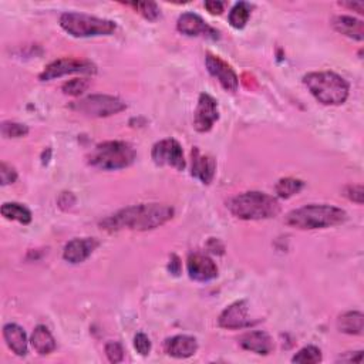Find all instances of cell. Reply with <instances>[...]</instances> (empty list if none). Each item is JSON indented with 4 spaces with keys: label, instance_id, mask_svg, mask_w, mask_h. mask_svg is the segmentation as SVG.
<instances>
[{
    "label": "cell",
    "instance_id": "6da1fadb",
    "mask_svg": "<svg viewBox=\"0 0 364 364\" xmlns=\"http://www.w3.org/2000/svg\"><path fill=\"white\" fill-rule=\"evenodd\" d=\"M174 216V208L165 204L131 205L100 221V228L107 232L123 229L151 230L165 225Z\"/></svg>",
    "mask_w": 364,
    "mask_h": 364
},
{
    "label": "cell",
    "instance_id": "7a4b0ae2",
    "mask_svg": "<svg viewBox=\"0 0 364 364\" xmlns=\"http://www.w3.org/2000/svg\"><path fill=\"white\" fill-rule=\"evenodd\" d=\"M229 212L242 221H262L276 218L281 213L279 201L265 192H242L226 202Z\"/></svg>",
    "mask_w": 364,
    "mask_h": 364
},
{
    "label": "cell",
    "instance_id": "3957f363",
    "mask_svg": "<svg viewBox=\"0 0 364 364\" xmlns=\"http://www.w3.org/2000/svg\"><path fill=\"white\" fill-rule=\"evenodd\" d=\"M346 221L347 212L344 209L327 204L305 205L302 208L290 211L285 218L286 225L300 230L324 229L341 225Z\"/></svg>",
    "mask_w": 364,
    "mask_h": 364
},
{
    "label": "cell",
    "instance_id": "277c9868",
    "mask_svg": "<svg viewBox=\"0 0 364 364\" xmlns=\"http://www.w3.org/2000/svg\"><path fill=\"white\" fill-rule=\"evenodd\" d=\"M303 84L323 105H341L348 98V83L334 71H313L303 76Z\"/></svg>",
    "mask_w": 364,
    "mask_h": 364
},
{
    "label": "cell",
    "instance_id": "5b68a950",
    "mask_svg": "<svg viewBox=\"0 0 364 364\" xmlns=\"http://www.w3.org/2000/svg\"><path fill=\"white\" fill-rule=\"evenodd\" d=\"M137 151L126 141H105L97 144L87 155V163L91 167L104 171L124 170L134 164Z\"/></svg>",
    "mask_w": 364,
    "mask_h": 364
},
{
    "label": "cell",
    "instance_id": "8992f818",
    "mask_svg": "<svg viewBox=\"0 0 364 364\" xmlns=\"http://www.w3.org/2000/svg\"><path fill=\"white\" fill-rule=\"evenodd\" d=\"M60 28L71 37H97L111 36L117 30V23L108 19H101L77 12H66L60 16Z\"/></svg>",
    "mask_w": 364,
    "mask_h": 364
},
{
    "label": "cell",
    "instance_id": "52a82bcc",
    "mask_svg": "<svg viewBox=\"0 0 364 364\" xmlns=\"http://www.w3.org/2000/svg\"><path fill=\"white\" fill-rule=\"evenodd\" d=\"M70 108L87 117L104 118V117H111L121 111H124L127 108V104L121 98L114 95L91 94L71 102Z\"/></svg>",
    "mask_w": 364,
    "mask_h": 364
},
{
    "label": "cell",
    "instance_id": "ba28073f",
    "mask_svg": "<svg viewBox=\"0 0 364 364\" xmlns=\"http://www.w3.org/2000/svg\"><path fill=\"white\" fill-rule=\"evenodd\" d=\"M97 66L86 59H74V57H63L52 61L46 66V69L40 73L39 78L42 81H50L54 78H60L67 74H95Z\"/></svg>",
    "mask_w": 364,
    "mask_h": 364
},
{
    "label": "cell",
    "instance_id": "9c48e42d",
    "mask_svg": "<svg viewBox=\"0 0 364 364\" xmlns=\"http://www.w3.org/2000/svg\"><path fill=\"white\" fill-rule=\"evenodd\" d=\"M151 158L157 165L172 167L177 171L185 170V158L181 144L174 139H165L154 144Z\"/></svg>",
    "mask_w": 364,
    "mask_h": 364
},
{
    "label": "cell",
    "instance_id": "30bf717a",
    "mask_svg": "<svg viewBox=\"0 0 364 364\" xmlns=\"http://www.w3.org/2000/svg\"><path fill=\"white\" fill-rule=\"evenodd\" d=\"M218 119H219L218 101L212 95L202 93L198 98V105L194 114V129L198 133H208L212 130Z\"/></svg>",
    "mask_w": 364,
    "mask_h": 364
},
{
    "label": "cell",
    "instance_id": "8fae6325",
    "mask_svg": "<svg viewBox=\"0 0 364 364\" xmlns=\"http://www.w3.org/2000/svg\"><path fill=\"white\" fill-rule=\"evenodd\" d=\"M205 64H206L209 74L219 81V84L223 87V90H226L229 93H235L237 90L239 78L230 64H228L219 56H213L211 53L206 54Z\"/></svg>",
    "mask_w": 364,
    "mask_h": 364
},
{
    "label": "cell",
    "instance_id": "7c38bea8",
    "mask_svg": "<svg viewBox=\"0 0 364 364\" xmlns=\"http://www.w3.org/2000/svg\"><path fill=\"white\" fill-rule=\"evenodd\" d=\"M177 30L188 37H208L212 40L219 39V32L209 26L201 16L192 12L182 13L177 22Z\"/></svg>",
    "mask_w": 364,
    "mask_h": 364
},
{
    "label": "cell",
    "instance_id": "4fadbf2b",
    "mask_svg": "<svg viewBox=\"0 0 364 364\" xmlns=\"http://www.w3.org/2000/svg\"><path fill=\"white\" fill-rule=\"evenodd\" d=\"M218 324L228 330L245 329L252 324L247 300H237L229 305L218 317Z\"/></svg>",
    "mask_w": 364,
    "mask_h": 364
},
{
    "label": "cell",
    "instance_id": "5bb4252c",
    "mask_svg": "<svg viewBox=\"0 0 364 364\" xmlns=\"http://www.w3.org/2000/svg\"><path fill=\"white\" fill-rule=\"evenodd\" d=\"M187 271L192 281L201 283H206L218 278V266L215 262L209 257L199 252L189 254L187 259Z\"/></svg>",
    "mask_w": 364,
    "mask_h": 364
},
{
    "label": "cell",
    "instance_id": "9a60e30c",
    "mask_svg": "<svg viewBox=\"0 0 364 364\" xmlns=\"http://www.w3.org/2000/svg\"><path fill=\"white\" fill-rule=\"evenodd\" d=\"M98 240L95 237H76L67 242L64 251H63V258L66 262L71 265H78L86 262L93 252L98 248Z\"/></svg>",
    "mask_w": 364,
    "mask_h": 364
},
{
    "label": "cell",
    "instance_id": "2e32d148",
    "mask_svg": "<svg viewBox=\"0 0 364 364\" xmlns=\"http://www.w3.org/2000/svg\"><path fill=\"white\" fill-rule=\"evenodd\" d=\"M192 171L191 175L196 180H199L204 185H209L215 177L216 171V161L213 157L208 154H202L199 148L194 147L192 153Z\"/></svg>",
    "mask_w": 364,
    "mask_h": 364
},
{
    "label": "cell",
    "instance_id": "e0dca14e",
    "mask_svg": "<svg viewBox=\"0 0 364 364\" xmlns=\"http://www.w3.org/2000/svg\"><path fill=\"white\" fill-rule=\"evenodd\" d=\"M239 346L244 350L252 351L255 354L268 356L274 350V340L266 331L254 330L239 337Z\"/></svg>",
    "mask_w": 364,
    "mask_h": 364
},
{
    "label": "cell",
    "instance_id": "ac0fdd59",
    "mask_svg": "<svg viewBox=\"0 0 364 364\" xmlns=\"http://www.w3.org/2000/svg\"><path fill=\"white\" fill-rule=\"evenodd\" d=\"M198 350V341L192 336L178 334L168 337L164 341V351L174 358H188L192 357Z\"/></svg>",
    "mask_w": 364,
    "mask_h": 364
},
{
    "label": "cell",
    "instance_id": "d6986e66",
    "mask_svg": "<svg viewBox=\"0 0 364 364\" xmlns=\"http://www.w3.org/2000/svg\"><path fill=\"white\" fill-rule=\"evenodd\" d=\"M331 28L353 40L363 42L364 40V23L353 16H334L331 19Z\"/></svg>",
    "mask_w": 364,
    "mask_h": 364
},
{
    "label": "cell",
    "instance_id": "ffe728a7",
    "mask_svg": "<svg viewBox=\"0 0 364 364\" xmlns=\"http://www.w3.org/2000/svg\"><path fill=\"white\" fill-rule=\"evenodd\" d=\"M4 337L8 344V347L20 357H25L28 354V336L23 327H20L16 323H8L4 327Z\"/></svg>",
    "mask_w": 364,
    "mask_h": 364
},
{
    "label": "cell",
    "instance_id": "44dd1931",
    "mask_svg": "<svg viewBox=\"0 0 364 364\" xmlns=\"http://www.w3.org/2000/svg\"><path fill=\"white\" fill-rule=\"evenodd\" d=\"M30 343H32V347L36 350V353H39L40 356H47L53 353L57 347L53 334L43 324H39L35 327L30 337Z\"/></svg>",
    "mask_w": 364,
    "mask_h": 364
},
{
    "label": "cell",
    "instance_id": "7402d4cb",
    "mask_svg": "<svg viewBox=\"0 0 364 364\" xmlns=\"http://www.w3.org/2000/svg\"><path fill=\"white\" fill-rule=\"evenodd\" d=\"M337 329L350 336H361L364 331V315L361 312H346L337 319Z\"/></svg>",
    "mask_w": 364,
    "mask_h": 364
},
{
    "label": "cell",
    "instance_id": "603a6c76",
    "mask_svg": "<svg viewBox=\"0 0 364 364\" xmlns=\"http://www.w3.org/2000/svg\"><path fill=\"white\" fill-rule=\"evenodd\" d=\"M2 215L8 219V221H18L23 225H29L32 222V212L29 208H26L22 204L18 202H5L2 205V209H0Z\"/></svg>",
    "mask_w": 364,
    "mask_h": 364
},
{
    "label": "cell",
    "instance_id": "cb8c5ba5",
    "mask_svg": "<svg viewBox=\"0 0 364 364\" xmlns=\"http://www.w3.org/2000/svg\"><path fill=\"white\" fill-rule=\"evenodd\" d=\"M251 12H252V6L249 4L237 2L229 12V16H228L229 25L236 30H242L247 26L251 18Z\"/></svg>",
    "mask_w": 364,
    "mask_h": 364
},
{
    "label": "cell",
    "instance_id": "d4e9b609",
    "mask_svg": "<svg viewBox=\"0 0 364 364\" xmlns=\"http://www.w3.org/2000/svg\"><path fill=\"white\" fill-rule=\"evenodd\" d=\"M305 188V182L296 178H282L275 185V192L282 199H289L298 195Z\"/></svg>",
    "mask_w": 364,
    "mask_h": 364
},
{
    "label": "cell",
    "instance_id": "484cf974",
    "mask_svg": "<svg viewBox=\"0 0 364 364\" xmlns=\"http://www.w3.org/2000/svg\"><path fill=\"white\" fill-rule=\"evenodd\" d=\"M322 360H323L322 351L316 346H306L292 357V363H302V364H317Z\"/></svg>",
    "mask_w": 364,
    "mask_h": 364
},
{
    "label": "cell",
    "instance_id": "4316f807",
    "mask_svg": "<svg viewBox=\"0 0 364 364\" xmlns=\"http://www.w3.org/2000/svg\"><path fill=\"white\" fill-rule=\"evenodd\" d=\"M126 5L133 8L137 13H140L143 18H146L150 22H154L160 18V8L154 2H133Z\"/></svg>",
    "mask_w": 364,
    "mask_h": 364
},
{
    "label": "cell",
    "instance_id": "83f0119b",
    "mask_svg": "<svg viewBox=\"0 0 364 364\" xmlns=\"http://www.w3.org/2000/svg\"><path fill=\"white\" fill-rule=\"evenodd\" d=\"M90 87V81L87 78H73L70 81H66L61 87V91L66 95H71V97H78L81 95L84 91H87Z\"/></svg>",
    "mask_w": 364,
    "mask_h": 364
},
{
    "label": "cell",
    "instance_id": "f1b7e54d",
    "mask_svg": "<svg viewBox=\"0 0 364 364\" xmlns=\"http://www.w3.org/2000/svg\"><path fill=\"white\" fill-rule=\"evenodd\" d=\"M29 134V127L20 123H12V121H5L2 123V136L5 139H22Z\"/></svg>",
    "mask_w": 364,
    "mask_h": 364
},
{
    "label": "cell",
    "instance_id": "f546056e",
    "mask_svg": "<svg viewBox=\"0 0 364 364\" xmlns=\"http://www.w3.org/2000/svg\"><path fill=\"white\" fill-rule=\"evenodd\" d=\"M105 356L110 363H121L124 360V347L119 341H108L104 347Z\"/></svg>",
    "mask_w": 364,
    "mask_h": 364
},
{
    "label": "cell",
    "instance_id": "4dcf8cb0",
    "mask_svg": "<svg viewBox=\"0 0 364 364\" xmlns=\"http://www.w3.org/2000/svg\"><path fill=\"white\" fill-rule=\"evenodd\" d=\"M0 180H2V185L15 184L18 180V171L8 163H2L0 164Z\"/></svg>",
    "mask_w": 364,
    "mask_h": 364
},
{
    "label": "cell",
    "instance_id": "1f68e13d",
    "mask_svg": "<svg viewBox=\"0 0 364 364\" xmlns=\"http://www.w3.org/2000/svg\"><path fill=\"white\" fill-rule=\"evenodd\" d=\"M134 348L141 356H148L151 351V340L146 333H137L134 337Z\"/></svg>",
    "mask_w": 364,
    "mask_h": 364
},
{
    "label": "cell",
    "instance_id": "d6a6232c",
    "mask_svg": "<svg viewBox=\"0 0 364 364\" xmlns=\"http://www.w3.org/2000/svg\"><path fill=\"white\" fill-rule=\"evenodd\" d=\"M344 196L348 198L350 201L361 205L363 204V198H364V189L361 185H347L344 188Z\"/></svg>",
    "mask_w": 364,
    "mask_h": 364
},
{
    "label": "cell",
    "instance_id": "836d02e7",
    "mask_svg": "<svg viewBox=\"0 0 364 364\" xmlns=\"http://www.w3.org/2000/svg\"><path fill=\"white\" fill-rule=\"evenodd\" d=\"M204 6H205V9H206L211 15H213V16L222 15V13H223V9H225V4L216 2V0H209V2H205Z\"/></svg>",
    "mask_w": 364,
    "mask_h": 364
},
{
    "label": "cell",
    "instance_id": "e575fe53",
    "mask_svg": "<svg viewBox=\"0 0 364 364\" xmlns=\"http://www.w3.org/2000/svg\"><path fill=\"white\" fill-rule=\"evenodd\" d=\"M57 202H59V206L61 209L67 211V209H70L76 204V198H74V195L71 192H63Z\"/></svg>",
    "mask_w": 364,
    "mask_h": 364
},
{
    "label": "cell",
    "instance_id": "d590c367",
    "mask_svg": "<svg viewBox=\"0 0 364 364\" xmlns=\"http://www.w3.org/2000/svg\"><path fill=\"white\" fill-rule=\"evenodd\" d=\"M168 271L174 276H180V274H181V261H180V258L177 255H171L170 264H168Z\"/></svg>",
    "mask_w": 364,
    "mask_h": 364
},
{
    "label": "cell",
    "instance_id": "8d00e7d4",
    "mask_svg": "<svg viewBox=\"0 0 364 364\" xmlns=\"http://www.w3.org/2000/svg\"><path fill=\"white\" fill-rule=\"evenodd\" d=\"M363 358V351H354V353H348L347 356H340L339 361H344V363H361Z\"/></svg>",
    "mask_w": 364,
    "mask_h": 364
},
{
    "label": "cell",
    "instance_id": "74e56055",
    "mask_svg": "<svg viewBox=\"0 0 364 364\" xmlns=\"http://www.w3.org/2000/svg\"><path fill=\"white\" fill-rule=\"evenodd\" d=\"M339 5L343 6V8L356 11V12L360 13V15L364 13V4H363V2H339Z\"/></svg>",
    "mask_w": 364,
    "mask_h": 364
},
{
    "label": "cell",
    "instance_id": "f35d334b",
    "mask_svg": "<svg viewBox=\"0 0 364 364\" xmlns=\"http://www.w3.org/2000/svg\"><path fill=\"white\" fill-rule=\"evenodd\" d=\"M208 249L212 252V254H218V255H222L223 254V245L221 244V242L218 239H211L208 242Z\"/></svg>",
    "mask_w": 364,
    "mask_h": 364
}]
</instances>
